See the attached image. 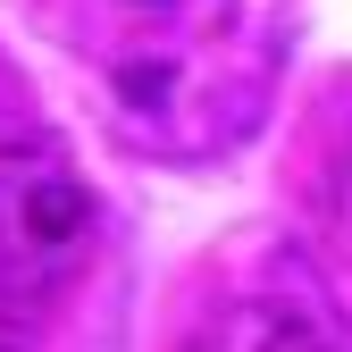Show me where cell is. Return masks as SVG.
<instances>
[{"instance_id":"3","label":"cell","mask_w":352,"mask_h":352,"mask_svg":"<svg viewBox=\"0 0 352 352\" xmlns=\"http://www.w3.org/2000/svg\"><path fill=\"white\" fill-rule=\"evenodd\" d=\"M344 218H352V168H344Z\"/></svg>"},{"instance_id":"4","label":"cell","mask_w":352,"mask_h":352,"mask_svg":"<svg viewBox=\"0 0 352 352\" xmlns=\"http://www.w3.org/2000/svg\"><path fill=\"white\" fill-rule=\"evenodd\" d=\"M143 9H176V0H143Z\"/></svg>"},{"instance_id":"5","label":"cell","mask_w":352,"mask_h":352,"mask_svg":"<svg viewBox=\"0 0 352 352\" xmlns=\"http://www.w3.org/2000/svg\"><path fill=\"white\" fill-rule=\"evenodd\" d=\"M0 352H9V344H0Z\"/></svg>"},{"instance_id":"2","label":"cell","mask_w":352,"mask_h":352,"mask_svg":"<svg viewBox=\"0 0 352 352\" xmlns=\"http://www.w3.org/2000/svg\"><path fill=\"white\" fill-rule=\"evenodd\" d=\"M185 352H327V336L294 311V302H227L193 327Z\"/></svg>"},{"instance_id":"1","label":"cell","mask_w":352,"mask_h":352,"mask_svg":"<svg viewBox=\"0 0 352 352\" xmlns=\"http://www.w3.org/2000/svg\"><path fill=\"white\" fill-rule=\"evenodd\" d=\"M93 260V193L59 143H0V327H34Z\"/></svg>"}]
</instances>
